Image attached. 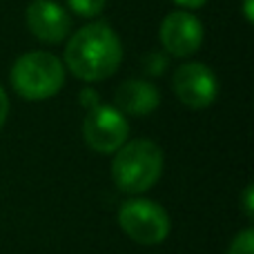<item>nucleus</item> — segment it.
I'll return each instance as SVG.
<instances>
[{"label":"nucleus","mask_w":254,"mask_h":254,"mask_svg":"<svg viewBox=\"0 0 254 254\" xmlns=\"http://www.w3.org/2000/svg\"><path fill=\"white\" fill-rule=\"evenodd\" d=\"M174 2L183 9H198V7H203L207 0H174Z\"/></svg>","instance_id":"nucleus-16"},{"label":"nucleus","mask_w":254,"mask_h":254,"mask_svg":"<svg viewBox=\"0 0 254 254\" xmlns=\"http://www.w3.org/2000/svg\"><path fill=\"white\" fill-rule=\"evenodd\" d=\"M143 67L149 76H161L163 71L167 69V56L163 52H152L145 56L143 61Z\"/></svg>","instance_id":"nucleus-12"},{"label":"nucleus","mask_w":254,"mask_h":254,"mask_svg":"<svg viewBox=\"0 0 254 254\" xmlns=\"http://www.w3.org/2000/svg\"><path fill=\"white\" fill-rule=\"evenodd\" d=\"M80 103H83L85 107H87V112L92 110V107H96V105H101L98 103V94L94 92V89H83V94H80Z\"/></svg>","instance_id":"nucleus-14"},{"label":"nucleus","mask_w":254,"mask_h":254,"mask_svg":"<svg viewBox=\"0 0 254 254\" xmlns=\"http://www.w3.org/2000/svg\"><path fill=\"white\" fill-rule=\"evenodd\" d=\"M83 136L89 149L98 154H114L127 143L129 123L112 105H96L87 112L83 123Z\"/></svg>","instance_id":"nucleus-5"},{"label":"nucleus","mask_w":254,"mask_h":254,"mask_svg":"<svg viewBox=\"0 0 254 254\" xmlns=\"http://www.w3.org/2000/svg\"><path fill=\"white\" fill-rule=\"evenodd\" d=\"M121 230L140 246H158L170 234V214L147 198H129L119 210Z\"/></svg>","instance_id":"nucleus-4"},{"label":"nucleus","mask_w":254,"mask_h":254,"mask_svg":"<svg viewBox=\"0 0 254 254\" xmlns=\"http://www.w3.org/2000/svg\"><path fill=\"white\" fill-rule=\"evenodd\" d=\"M243 16L248 22H254V9H252V0H243Z\"/></svg>","instance_id":"nucleus-17"},{"label":"nucleus","mask_w":254,"mask_h":254,"mask_svg":"<svg viewBox=\"0 0 254 254\" xmlns=\"http://www.w3.org/2000/svg\"><path fill=\"white\" fill-rule=\"evenodd\" d=\"M65 85V67L49 52H27L11 67V87L27 101H45Z\"/></svg>","instance_id":"nucleus-3"},{"label":"nucleus","mask_w":254,"mask_h":254,"mask_svg":"<svg viewBox=\"0 0 254 254\" xmlns=\"http://www.w3.org/2000/svg\"><path fill=\"white\" fill-rule=\"evenodd\" d=\"M243 212H246L248 219L254 216V188L252 185H248L246 192H243Z\"/></svg>","instance_id":"nucleus-13"},{"label":"nucleus","mask_w":254,"mask_h":254,"mask_svg":"<svg viewBox=\"0 0 254 254\" xmlns=\"http://www.w3.org/2000/svg\"><path fill=\"white\" fill-rule=\"evenodd\" d=\"M116 110L129 116H147L161 105V94L147 80H125L114 94Z\"/></svg>","instance_id":"nucleus-9"},{"label":"nucleus","mask_w":254,"mask_h":254,"mask_svg":"<svg viewBox=\"0 0 254 254\" xmlns=\"http://www.w3.org/2000/svg\"><path fill=\"white\" fill-rule=\"evenodd\" d=\"M107 0H67L69 9L80 18H96L105 9Z\"/></svg>","instance_id":"nucleus-10"},{"label":"nucleus","mask_w":254,"mask_h":254,"mask_svg":"<svg viewBox=\"0 0 254 254\" xmlns=\"http://www.w3.org/2000/svg\"><path fill=\"white\" fill-rule=\"evenodd\" d=\"M163 149L154 140L136 138L114 152L112 179L125 194H143L158 183L163 174Z\"/></svg>","instance_id":"nucleus-2"},{"label":"nucleus","mask_w":254,"mask_h":254,"mask_svg":"<svg viewBox=\"0 0 254 254\" xmlns=\"http://www.w3.org/2000/svg\"><path fill=\"white\" fill-rule=\"evenodd\" d=\"M174 94L190 110H205L216 101L219 80L214 71L203 63H185L174 71L172 78Z\"/></svg>","instance_id":"nucleus-6"},{"label":"nucleus","mask_w":254,"mask_h":254,"mask_svg":"<svg viewBox=\"0 0 254 254\" xmlns=\"http://www.w3.org/2000/svg\"><path fill=\"white\" fill-rule=\"evenodd\" d=\"M7 116H9V98H7V92L2 89V85H0V129H2Z\"/></svg>","instance_id":"nucleus-15"},{"label":"nucleus","mask_w":254,"mask_h":254,"mask_svg":"<svg viewBox=\"0 0 254 254\" xmlns=\"http://www.w3.org/2000/svg\"><path fill=\"white\" fill-rule=\"evenodd\" d=\"M27 27L43 43H61L71 31V16L52 0H34L27 7Z\"/></svg>","instance_id":"nucleus-8"},{"label":"nucleus","mask_w":254,"mask_h":254,"mask_svg":"<svg viewBox=\"0 0 254 254\" xmlns=\"http://www.w3.org/2000/svg\"><path fill=\"white\" fill-rule=\"evenodd\" d=\"M161 45L172 56H192L203 45V25L196 16L188 11H172L163 18L161 31H158Z\"/></svg>","instance_id":"nucleus-7"},{"label":"nucleus","mask_w":254,"mask_h":254,"mask_svg":"<svg viewBox=\"0 0 254 254\" xmlns=\"http://www.w3.org/2000/svg\"><path fill=\"white\" fill-rule=\"evenodd\" d=\"M123 61V45L105 22H92L69 38L65 49L67 69L85 83H98L116 74Z\"/></svg>","instance_id":"nucleus-1"},{"label":"nucleus","mask_w":254,"mask_h":254,"mask_svg":"<svg viewBox=\"0 0 254 254\" xmlns=\"http://www.w3.org/2000/svg\"><path fill=\"white\" fill-rule=\"evenodd\" d=\"M228 254H254V230L248 228L232 239Z\"/></svg>","instance_id":"nucleus-11"}]
</instances>
